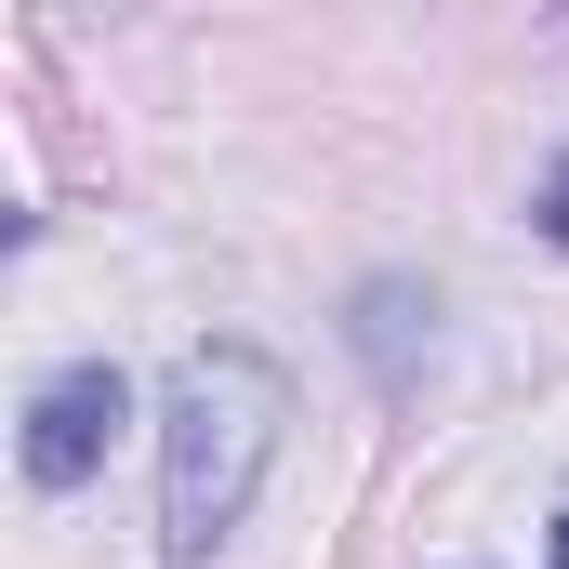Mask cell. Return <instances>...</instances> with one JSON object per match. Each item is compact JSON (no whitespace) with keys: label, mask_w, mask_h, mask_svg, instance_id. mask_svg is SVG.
<instances>
[{"label":"cell","mask_w":569,"mask_h":569,"mask_svg":"<svg viewBox=\"0 0 569 569\" xmlns=\"http://www.w3.org/2000/svg\"><path fill=\"white\" fill-rule=\"evenodd\" d=\"M291 437V371L266 345H186L159 385V569H212Z\"/></svg>","instance_id":"cell-1"},{"label":"cell","mask_w":569,"mask_h":569,"mask_svg":"<svg viewBox=\"0 0 569 569\" xmlns=\"http://www.w3.org/2000/svg\"><path fill=\"white\" fill-rule=\"evenodd\" d=\"M133 425V385H120V358H67L40 398H27V490H80L93 463H107V437Z\"/></svg>","instance_id":"cell-2"},{"label":"cell","mask_w":569,"mask_h":569,"mask_svg":"<svg viewBox=\"0 0 569 569\" xmlns=\"http://www.w3.org/2000/svg\"><path fill=\"white\" fill-rule=\"evenodd\" d=\"M345 345L371 358V385H385V398H411V385H425V358H437V291H425V279H358Z\"/></svg>","instance_id":"cell-3"},{"label":"cell","mask_w":569,"mask_h":569,"mask_svg":"<svg viewBox=\"0 0 569 569\" xmlns=\"http://www.w3.org/2000/svg\"><path fill=\"white\" fill-rule=\"evenodd\" d=\"M530 226H543V239H557V252H569V159H557V172H543V212H530Z\"/></svg>","instance_id":"cell-4"},{"label":"cell","mask_w":569,"mask_h":569,"mask_svg":"<svg viewBox=\"0 0 569 569\" xmlns=\"http://www.w3.org/2000/svg\"><path fill=\"white\" fill-rule=\"evenodd\" d=\"M557 569H569V503H557Z\"/></svg>","instance_id":"cell-5"}]
</instances>
